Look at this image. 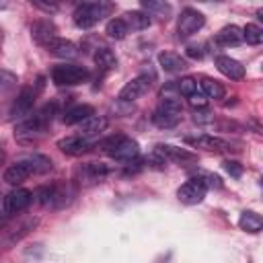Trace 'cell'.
Returning <instances> with one entry per match:
<instances>
[{"label":"cell","mask_w":263,"mask_h":263,"mask_svg":"<svg viewBox=\"0 0 263 263\" xmlns=\"http://www.w3.org/2000/svg\"><path fill=\"white\" fill-rule=\"evenodd\" d=\"M113 8H115L113 0H90V2H84L74 10V23L80 29H90L101 18L109 16L113 12Z\"/></svg>","instance_id":"6da1fadb"},{"label":"cell","mask_w":263,"mask_h":263,"mask_svg":"<svg viewBox=\"0 0 263 263\" xmlns=\"http://www.w3.org/2000/svg\"><path fill=\"white\" fill-rule=\"evenodd\" d=\"M181 101L173 99V97H164L158 105V109L154 111L152 115V121L158 125V127H175L179 121H181Z\"/></svg>","instance_id":"7a4b0ae2"},{"label":"cell","mask_w":263,"mask_h":263,"mask_svg":"<svg viewBox=\"0 0 263 263\" xmlns=\"http://www.w3.org/2000/svg\"><path fill=\"white\" fill-rule=\"evenodd\" d=\"M86 78H88L86 68L76 66V64H62L51 70V80L58 86H74V84L84 82Z\"/></svg>","instance_id":"3957f363"},{"label":"cell","mask_w":263,"mask_h":263,"mask_svg":"<svg viewBox=\"0 0 263 263\" xmlns=\"http://www.w3.org/2000/svg\"><path fill=\"white\" fill-rule=\"evenodd\" d=\"M205 191H208V185L203 183V179H201V177H193V179H189L187 183H183V185L179 187L177 197H179L181 203L193 205V203L203 201Z\"/></svg>","instance_id":"277c9868"},{"label":"cell","mask_w":263,"mask_h":263,"mask_svg":"<svg viewBox=\"0 0 263 263\" xmlns=\"http://www.w3.org/2000/svg\"><path fill=\"white\" fill-rule=\"evenodd\" d=\"M203 23H205V16H203L199 10H195V8H185V10L181 12V16H179L177 33H179L181 39H185V37L197 33V31L203 27Z\"/></svg>","instance_id":"5b68a950"},{"label":"cell","mask_w":263,"mask_h":263,"mask_svg":"<svg viewBox=\"0 0 263 263\" xmlns=\"http://www.w3.org/2000/svg\"><path fill=\"white\" fill-rule=\"evenodd\" d=\"M183 142L193 146V148H203V150H210V152H226V150H230V144L226 140L216 138V136H208V134L185 136Z\"/></svg>","instance_id":"8992f818"},{"label":"cell","mask_w":263,"mask_h":263,"mask_svg":"<svg viewBox=\"0 0 263 263\" xmlns=\"http://www.w3.org/2000/svg\"><path fill=\"white\" fill-rule=\"evenodd\" d=\"M31 201H33V193H31L29 189L16 187V189H12V191L4 197V212H6V214H18V212H23Z\"/></svg>","instance_id":"52a82bcc"},{"label":"cell","mask_w":263,"mask_h":263,"mask_svg":"<svg viewBox=\"0 0 263 263\" xmlns=\"http://www.w3.org/2000/svg\"><path fill=\"white\" fill-rule=\"evenodd\" d=\"M150 88V78L148 76H136L132 78L121 90H119V99L121 101H136L142 95H146Z\"/></svg>","instance_id":"ba28073f"},{"label":"cell","mask_w":263,"mask_h":263,"mask_svg":"<svg viewBox=\"0 0 263 263\" xmlns=\"http://www.w3.org/2000/svg\"><path fill=\"white\" fill-rule=\"evenodd\" d=\"M58 148L62 150V152H66V154H72V156H80V154H84V152H88L90 148H92V142L88 140V138H84V136H68V138H62L60 142H58Z\"/></svg>","instance_id":"9c48e42d"},{"label":"cell","mask_w":263,"mask_h":263,"mask_svg":"<svg viewBox=\"0 0 263 263\" xmlns=\"http://www.w3.org/2000/svg\"><path fill=\"white\" fill-rule=\"evenodd\" d=\"M115 160H119V162H129V160H134V158H138V154H140V146H138V142L136 140H129V138H121L115 146H113V150L109 152Z\"/></svg>","instance_id":"30bf717a"},{"label":"cell","mask_w":263,"mask_h":263,"mask_svg":"<svg viewBox=\"0 0 263 263\" xmlns=\"http://www.w3.org/2000/svg\"><path fill=\"white\" fill-rule=\"evenodd\" d=\"M33 103H35V90L33 88H23L16 95V99H14L12 107H10V117L16 119V117L29 115L31 109H33Z\"/></svg>","instance_id":"8fae6325"},{"label":"cell","mask_w":263,"mask_h":263,"mask_svg":"<svg viewBox=\"0 0 263 263\" xmlns=\"http://www.w3.org/2000/svg\"><path fill=\"white\" fill-rule=\"evenodd\" d=\"M31 175H33L31 162H29V160H21V162H14L12 166L6 168L4 181H6L8 185H21V183H25Z\"/></svg>","instance_id":"7c38bea8"},{"label":"cell","mask_w":263,"mask_h":263,"mask_svg":"<svg viewBox=\"0 0 263 263\" xmlns=\"http://www.w3.org/2000/svg\"><path fill=\"white\" fill-rule=\"evenodd\" d=\"M216 68L230 80H240L245 78V66L236 60H232L230 55H218L216 58Z\"/></svg>","instance_id":"4fadbf2b"},{"label":"cell","mask_w":263,"mask_h":263,"mask_svg":"<svg viewBox=\"0 0 263 263\" xmlns=\"http://www.w3.org/2000/svg\"><path fill=\"white\" fill-rule=\"evenodd\" d=\"M31 37H33L39 45H47V43L55 37V25H53L51 21H47V18L37 21V23H33V27H31Z\"/></svg>","instance_id":"5bb4252c"},{"label":"cell","mask_w":263,"mask_h":263,"mask_svg":"<svg viewBox=\"0 0 263 263\" xmlns=\"http://www.w3.org/2000/svg\"><path fill=\"white\" fill-rule=\"evenodd\" d=\"M45 47L49 49V53H53L58 58H74L78 53L76 43H72L70 39H60V37H53Z\"/></svg>","instance_id":"9a60e30c"},{"label":"cell","mask_w":263,"mask_h":263,"mask_svg":"<svg viewBox=\"0 0 263 263\" xmlns=\"http://www.w3.org/2000/svg\"><path fill=\"white\" fill-rule=\"evenodd\" d=\"M105 127H107V119L103 117V115H90V117H86L84 121H80V136H84V138H92V136H99L101 132H105Z\"/></svg>","instance_id":"2e32d148"},{"label":"cell","mask_w":263,"mask_h":263,"mask_svg":"<svg viewBox=\"0 0 263 263\" xmlns=\"http://www.w3.org/2000/svg\"><path fill=\"white\" fill-rule=\"evenodd\" d=\"M158 64H160V68H162L164 72H171V74L183 72V70L187 68L185 58H181L179 53H173V51H162V53L158 55Z\"/></svg>","instance_id":"e0dca14e"},{"label":"cell","mask_w":263,"mask_h":263,"mask_svg":"<svg viewBox=\"0 0 263 263\" xmlns=\"http://www.w3.org/2000/svg\"><path fill=\"white\" fill-rule=\"evenodd\" d=\"M154 150H156L158 154H162L166 160H177V162H183V160H195V154H191V152L185 150V148L171 146V144H158Z\"/></svg>","instance_id":"ac0fdd59"},{"label":"cell","mask_w":263,"mask_h":263,"mask_svg":"<svg viewBox=\"0 0 263 263\" xmlns=\"http://www.w3.org/2000/svg\"><path fill=\"white\" fill-rule=\"evenodd\" d=\"M142 8L146 10V14H152V16H158L160 21H166L173 12L171 4L166 0H140Z\"/></svg>","instance_id":"d6986e66"},{"label":"cell","mask_w":263,"mask_h":263,"mask_svg":"<svg viewBox=\"0 0 263 263\" xmlns=\"http://www.w3.org/2000/svg\"><path fill=\"white\" fill-rule=\"evenodd\" d=\"M242 41V31L236 25H228L224 27L218 35H216V43L222 47H230V45H238Z\"/></svg>","instance_id":"ffe728a7"},{"label":"cell","mask_w":263,"mask_h":263,"mask_svg":"<svg viewBox=\"0 0 263 263\" xmlns=\"http://www.w3.org/2000/svg\"><path fill=\"white\" fill-rule=\"evenodd\" d=\"M123 21H125L127 29H132V31H144V29L150 27V16L146 12H142V10H129V12H125L123 14Z\"/></svg>","instance_id":"44dd1931"},{"label":"cell","mask_w":263,"mask_h":263,"mask_svg":"<svg viewBox=\"0 0 263 263\" xmlns=\"http://www.w3.org/2000/svg\"><path fill=\"white\" fill-rule=\"evenodd\" d=\"M92 113H95V109H92L90 105H76V107H72V109L66 111V115H64V123H66V125L80 123V121H84L86 117H90Z\"/></svg>","instance_id":"7402d4cb"},{"label":"cell","mask_w":263,"mask_h":263,"mask_svg":"<svg viewBox=\"0 0 263 263\" xmlns=\"http://www.w3.org/2000/svg\"><path fill=\"white\" fill-rule=\"evenodd\" d=\"M238 226H240L242 230L255 234V232H259V230L263 228V218H261L257 212H251V210H249V212H242V214H240Z\"/></svg>","instance_id":"603a6c76"},{"label":"cell","mask_w":263,"mask_h":263,"mask_svg":"<svg viewBox=\"0 0 263 263\" xmlns=\"http://www.w3.org/2000/svg\"><path fill=\"white\" fill-rule=\"evenodd\" d=\"M95 64H97L101 70H113V68L117 66V58H115V53H113L111 49L101 47V49H97V53H95Z\"/></svg>","instance_id":"cb8c5ba5"},{"label":"cell","mask_w":263,"mask_h":263,"mask_svg":"<svg viewBox=\"0 0 263 263\" xmlns=\"http://www.w3.org/2000/svg\"><path fill=\"white\" fill-rule=\"evenodd\" d=\"M199 84H201V90H203V95H205L208 99H222V97H224V86H222L218 80L203 76Z\"/></svg>","instance_id":"d4e9b609"},{"label":"cell","mask_w":263,"mask_h":263,"mask_svg":"<svg viewBox=\"0 0 263 263\" xmlns=\"http://www.w3.org/2000/svg\"><path fill=\"white\" fill-rule=\"evenodd\" d=\"M105 33H107L111 39H123V37L129 33V29H127V25H125L123 18H111V21L107 23Z\"/></svg>","instance_id":"484cf974"},{"label":"cell","mask_w":263,"mask_h":263,"mask_svg":"<svg viewBox=\"0 0 263 263\" xmlns=\"http://www.w3.org/2000/svg\"><path fill=\"white\" fill-rule=\"evenodd\" d=\"M107 173H109V168L105 164H101V162H88L82 168V175H84L86 181H101Z\"/></svg>","instance_id":"4316f807"},{"label":"cell","mask_w":263,"mask_h":263,"mask_svg":"<svg viewBox=\"0 0 263 263\" xmlns=\"http://www.w3.org/2000/svg\"><path fill=\"white\" fill-rule=\"evenodd\" d=\"M242 39H245L247 43H251V45H259V43L263 41V29H261L259 25L249 23V25L242 29Z\"/></svg>","instance_id":"83f0119b"},{"label":"cell","mask_w":263,"mask_h":263,"mask_svg":"<svg viewBox=\"0 0 263 263\" xmlns=\"http://www.w3.org/2000/svg\"><path fill=\"white\" fill-rule=\"evenodd\" d=\"M16 86V76L12 72H6V70H0V97H6L14 90Z\"/></svg>","instance_id":"f1b7e54d"},{"label":"cell","mask_w":263,"mask_h":263,"mask_svg":"<svg viewBox=\"0 0 263 263\" xmlns=\"http://www.w3.org/2000/svg\"><path fill=\"white\" fill-rule=\"evenodd\" d=\"M27 160L31 162L33 173H45V171H49V168H51V160H49V158H45V156L33 154V156H31V158H27Z\"/></svg>","instance_id":"f546056e"},{"label":"cell","mask_w":263,"mask_h":263,"mask_svg":"<svg viewBox=\"0 0 263 263\" xmlns=\"http://www.w3.org/2000/svg\"><path fill=\"white\" fill-rule=\"evenodd\" d=\"M177 88H179V92H181L183 97H189V95H193V92L197 90V80L191 78V76H185V78L179 80Z\"/></svg>","instance_id":"4dcf8cb0"},{"label":"cell","mask_w":263,"mask_h":263,"mask_svg":"<svg viewBox=\"0 0 263 263\" xmlns=\"http://www.w3.org/2000/svg\"><path fill=\"white\" fill-rule=\"evenodd\" d=\"M31 4H35L39 10L49 12V14L58 12V8H60V0H31Z\"/></svg>","instance_id":"1f68e13d"},{"label":"cell","mask_w":263,"mask_h":263,"mask_svg":"<svg viewBox=\"0 0 263 263\" xmlns=\"http://www.w3.org/2000/svg\"><path fill=\"white\" fill-rule=\"evenodd\" d=\"M224 168H226L232 177H240V175H242V164H240L238 160H226V162H224Z\"/></svg>","instance_id":"d6a6232c"},{"label":"cell","mask_w":263,"mask_h":263,"mask_svg":"<svg viewBox=\"0 0 263 263\" xmlns=\"http://www.w3.org/2000/svg\"><path fill=\"white\" fill-rule=\"evenodd\" d=\"M187 99H189V105H191V107H205V105H208V97H205V95H199L197 90H195L193 95H189Z\"/></svg>","instance_id":"836d02e7"},{"label":"cell","mask_w":263,"mask_h":263,"mask_svg":"<svg viewBox=\"0 0 263 263\" xmlns=\"http://www.w3.org/2000/svg\"><path fill=\"white\" fill-rule=\"evenodd\" d=\"M185 53H187L189 58H193V60H201V58H203V51H201L199 45H189V47L185 49Z\"/></svg>","instance_id":"e575fe53"},{"label":"cell","mask_w":263,"mask_h":263,"mask_svg":"<svg viewBox=\"0 0 263 263\" xmlns=\"http://www.w3.org/2000/svg\"><path fill=\"white\" fill-rule=\"evenodd\" d=\"M8 6V0H0V8H6Z\"/></svg>","instance_id":"d590c367"},{"label":"cell","mask_w":263,"mask_h":263,"mask_svg":"<svg viewBox=\"0 0 263 263\" xmlns=\"http://www.w3.org/2000/svg\"><path fill=\"white\" fill-rule=\"evenodd\" d=\"M2 162H4V150L0 148V164H2Z\"/></svg>","instance_id":"8d00e7d4"},{"label":"cell","mask_w":263,"mask_h":263,"mask_svg":"<svg viewBox=\"0 0 263 263\" xmlns=\"http://www.w3.org/2000/svg\"><path fill=\"white\" fill-rule=\"evenodd\" d=\"M199 2H222V0H199Z\"/></svg>","instance_id":"74e56055"},{"label":"cell","mask_w":263,"mask_h":263,"mask_svg":"<svg viewBox=\"0 0 263 263\" xmlns=\"http://www.w3.org/2000/svg\"><path fill=\"white\" fill-rule=\"evenodd\" d=\"M2 39H4V33H2V29H0V45H2Z\"/></svg>","instance_id":"f35d334b"},{"label":"cell","mask_w":263,"mask_h":263,"mask_svg":"<svg viewBox=\"0 0 263 263\" xmlns=\"http://www.w3.org/2000/svg\"><path fill=\"white\" fill-rule=\"evenodd\" d=\"M2 228H4V220H0V230H2Z\"/></svg>","instance_id":"ab89813d"}]
</instances>
